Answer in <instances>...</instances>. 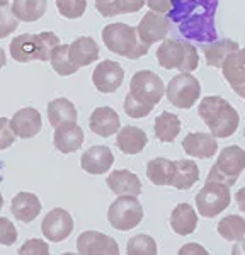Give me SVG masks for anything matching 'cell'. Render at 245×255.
Returning <instances> with one entry per match:
<instances>
[{"label":"cell","instance_id":"9","mask_svg":"<svg viewBox=\"0 0 245 255\" xmlns=\"http://www.w3.org/2000/svg\"><path fill=\"white\" fill-rule=\"evenodd\" d=\"M232 201L230 187L218 182H206L196 194V206L199 215L204 218H215L228 208Z\"/></svg>","mask_w":245,"mask_h":255},{"label":"cell","instance_id":"48","mask_svg":"<svg viewBox=\"0 0 245 255\" xmlns=\"http://www.w3.org/2000/svg\"><path fill=\"white\" fill-rule=\"evenodd\" d=\"M7 63V56H5V51H3L2 48H0V70H2L3 67H5Z\"/></svg>","mask_w":245,"mask_h":255},{"label":"cell","instance_id":"20","mask_svg":"<svg viewBox=\"0 0 245 255\" xmlns=\"http://www.w3.org/2000/svg\"><path fill=\"white\" fill-rule=\"evenodd\" d=\"M182 148L187 155L198 158H211L218 151V141L213 134L189 133L182 141Z\"/></svg>","mask_w":245,"mask_h":255},{"label":"cell","instance_id":"43","mask_svg":"<svg viewBox=\"0 0 245 255\" xmlns=\"http://www.w3.org/2000/svg\"><path fill=\"white\" fill-rule=\"evenodd\" d=\"M96 9L102 17H114L120 14L116 7V0H96Z\"/></svg>","mask_w":245,"mask_h":255},{"label":"cell","instance_id":"27","mask_svg":"<svg viewBox=\"0 0 245 255\" xmlns=\"http://www.w3.org/2000/svg\"><path fill=\"white\" fill-rule=\"evenodd\" d=\"M46 113H48V121H50V125L53 128L68 125V123H77V118H79L75 106L65 97L53 99L50 104H48Z\"/></svg>","mask_w":245,"mask_h":255},{"label":"cell","instance_id":"7","mask_svg":"<svg viewBox=\"0 0 245 255\" xmlns=\"http://www.w3.org/2000/svg\"><path fill=\"white\" fill-rule=\"evenodd\" d=\"M163 92H165L163 80L152 70H140L129 82V94L141 104H146L150 108H155L162 101Z\"/></svg>","mask_w":245,"mask_h":255},{"label":"cell","instance_id":"37","mask_svg":"<svg viewBox=\"0 0 245 255\" xmlns=\"http://www.w3.org/2000/svg\"><path fill=\"white\" fill-rule=\"evenodd\" d=\"M19 26V19L14 15L10 7H0V39L12 34Z\"/></svg>","mask_w":245,"mask_h":255},{"label":"cell","instance_id":"22","mask_svg":"<svg viewBox=\"0 0 245 255\" xmlns=\"http://www.w3.org/2000/svg\"><path fill=\"white\" fill-rule=\"evenodd\" d=\"M10 211L15 220L22 221V223H31L41 213V201L39 197L32 192H19L14 196L10 203Z\"/></svg>","mask_w":245,"mask_h":255},{"label":"cell","instance_id":"5","mask_svg":"<svg viewBox=\"0 0 245 255\" xmlns=\"http://www.w3.org/2000/svg\"><path fill=\"white\" fill-rule=\"evenodd\" d=\"M245 168V150L239 145H232L222 150L218 160L211 167L206 182H218L232 187L239 180Z\"/></svg>","mask_w":245,"mask_h":255},{"label":"cell","instance_id":"12","mask_svg":"<svg viewBox=\"0 0 245 255\" xmlns=\"http://www.w3.org/2000/svg\"><path fill=\"white\" fill-rule=\"evenodd\" d=\"M73 218L67 209L55 208L44 216L43 223H41V232L50 242H63L72 235L73 232Z\"/></svg>","mask_w":245,"mask_h":255},{"label":"cell","instance_id":"25","mask_svg":"<svg viewBox=\"0 0 245 255\" xmlns=\"http://www.w3.org/2000/svg\"><path fill=\"white\" fill-rule=\"evenodd\" d=\"M204 53V60H206L208 67H215V68H222L225 60L230 55L239 51V43L232 39H218L215 43L210 44H203L201 46Z\"/></svg>","mask_w":245,"mask_h":255},{"label":"cell","instance_id":"47","mask_svg":"<svg viewBox=\"0 0 245 255\" xmlns=\"http://www.w3.org/2000/svg\"><path fill=\"white\" fill-rule=\"evenodd\" d=\"M232 255H245V238L239 240L232 249Z\"/></svg>","mask_w":245,"mask_h":255},{"label":"cell","instance_id":"41","mask_svg":"<svg viewBox=\"0 0 245 255\" xmlns=\"http://www.w3.org/2000/svg\"><path fill=\"white\" fill-rule=\"evenodd\" d=\"M15 134L12 131L10 119L0 118V150H7L9 146L14 145Z\"/></svg>","mask_w":245,"mask_h":255},{"label":"cell","instance_id":"31","mask_svg":"<svg viewBox=\"0 0 245 255\" xmlns=\"http://www.w3.org/2000/svg\"><path fill=\"white\" fill-rule=\"evenodd\" d=\"M181 133V119L177 114L162 113L155 119V136L163 143H172Z\"/></svg>","mask_w":245,"mask_h":255},{"label":"cell","instance_id":"44","mask_svg":"<svg viewBox=\"0 0 245 255\" xmlns=\"http://www.w3.org/2000/svg\"><path fill=\"white\" fill-rule=\"evenodd\" d=\"M146 5L150 7V10L152 12L167 15L170 12V9H172L174 0H146Z\"/></svg>","mask_w":245,"mask_h":255},{"label":"cell","instance_id":"46","mask_svg":"<svg viewBox=\"0 0 245 255\" xmlns=\"http://www.w3.org/2000/svg\"><path fill=\"white\" fill-rule=\"evenodd\" d=\"M235 201H237V204H239V209H240V211H244V213H245V187H242L240 191H237Z\"/></svg>","mask_w":245,"mask_h":255},{"label":"cell","instance_id":"17","mask_svg":"<svg viewBox=\"0 0 245 255\" xmlns=\"http://www.w3.org/2000/svg\"><path fill=\"white\" fill-rule=\"evenodd\" d=\"M89 126H91L92 133H96L97 136L109 138L121 129V121L116 111L108 108V106H102V108H96L92 111Z\"/></svg>","mask_w":245,"mask_h":255},{"label":"cell","instance_id":"39","mask_svg":"<svg viewBox=\"0 0 245 255\" xmlns=\"http://www.w3.org/2000/svg\"><path fill=\"white\" fill-rule=\"evenodd\" d=\"M19 255H50V247L41 238H29L20 245Z\"/></svg>","mask_w":245,"mask_h":255},{"label":"cell","instance_id":"3","mask_svg":"<svg viewBox=\"0 0 245 255\" xmlns=\"http://www.w3.org/2000/svg\"><path fill=\"white\" fill-rule=\"evenodd\" d=\"M102 41L109 51L124 56L128 60H138L148 53V46L141 43L136 27L122 22L108 24L102 29Z\"/></svg>","mask_w":245,"mask_h":255},{"label":"cell","instance_id":"18","mask_svg":"<svg viewBox=\"0 0 245 255\" xmlns=\"http://www.w3.org/2000/svg\"><path fill=\"white\" fill-rule=\"evenodd\" d=\"M114 163V155L108 146H91L80 158V167L87 174L101 175L106 174Z\"/></svg>","mask_w":245,"mask_h":255},{"label":"cell","instance_id":"51","mask_svg":"<svg viewBox=\"0 0 245 255\" xmlns=\"http://www.w3.org/2000/svg\"><path fill=\"white\" fill-rule=\"evenodd\" d=\"M61 255H79V254H72V252H67V254H61Z\"/></svg>","mask_w":245,"mask_h":255},{"label":"cell","instance_id":"30","mask_svg":"<svg viewBox=\"0 0 245 255\" xmlns=\"http://www.w3.org/2000/svg\"><path fill=\"white\" fill-rule=\"evenodd\" d=\"M48 0H14L10 5L12 12L19 20L24 22H34L41 19L46 12Z\"/></svg>","mask_w":245,"mask_h":255},{"label":"cell","instance_id":"19","mask_svg":"<svg viewBox=\"0 0 245 255\" xmlns=\"http://www.w3.org/2000/svg\"><path fill=\"white\" fill-rule=\"evenodd\" d=\"M53 143H55L56 150L61 151V153H73L84 143V131H82V128L77 123L61 125L55 128Z\"/></svg>","mask_w":245,"mask_h":255},{"label":"cell","instance_id":"49","mask_svg":"<svg viewBox=\"0 0 245 255\" xmlns=\"http://www.w3.org/2000/svg\"><path fill=\"white\" fill-rule=\"evenodd\" d=\"M9 3V0H0V7H5Z\"/></svg>","mask_w":245,"mask_h":255},{"label":"cell","instance_id":"36","mask_svg":"<svg viewBox=\"0 0 245 255\" xmlns=\"http://www.w3.org/2000/svg\"><path fill=\"white\" fill-rule=\"evenodd\" d=\"M56 9L65 19H79L87 9V0H56Z\"/></svg>","mask_w":245,"mask_h":255},{"label":"cell","instance_id":"50","mask_svg":"<svg viewBox=\"0 0 245 255\" xmlns=\"http://www.w3.org/2000/svg\"><path fill=\"white\" fill-rule=\"evenodd\" d=\"M2 206H3V196L0 194V209H2Z\"/></svg>","mask_w":245,"mask_h":255},{"label":"cell","instance_id":"24","mask_svg":"<svg viewBox=\"0 0 245 255\" xmlns=\"http://www.w3.org/2000/svg\"><path fill=\"white\" fill-rule=\"evenodd\" d=\"M70 46V58L77 67H89L91 63H94L99 58V46L94 41L91 36H80L73 41Z\"/></svg>","mask_w":245,"mask_h":255},{"label":"cell","instance_id":"42","mask_svg":"<svg viewBox=\"0 0 245 255\" xmlns=\"http://www.w3.org/2000/svg\"><path fill=\"white\" fill-rule=\"evenodd\" d=\"M145 3L146 0H116V7L120 10V14H133V12H138Z\"/></svg>","mask_w":245,"mask_h":255},{"label":"cell","instance_id":"23","mask_svg":"<svg viewBox=\"0 0 245 255\" xmlns=\"http://www.w3.org/2000/svg\"><path fill=\"white\" fill-rule=\"evenodd\" d=\"M148 143V136L143 129L136 126H124L118 131L116 146L126 155H136Z\"/></svg>","mask_w":245,"mask_h":255},{"label":"cell","instance_id":"11","mask_svg":"<svg viewBox=\"0 0 245 255\" xmlns=\"http://www.w3.org/2000/svg\"><path fill=\"white\" fill-rule=\"evenodd\" d=\"M79 255H120V245L113 237L106 233L87 230L82 232L77 238Z\"/></svg>","mask_w":245,"mask_h":255},{"label":"cell","instance_id":"10","mask_svg":"<svg viewBox=\"0 0 245 255\" xmlns=\"http://www.w3.org/2000/svg\"><path fill=\"white\" fill-rule=\"evenodd\" d=\"M167 99L179 109H191L201 96L199 80L191 73H179L165 87Z\"/></svg>","mask_w":245,"mask_h":255},{"label":"cell","instance_id":"8","mask_svg":"<svg viewBox=\"0 0 245 255\" xmlns=\"http://www.w3.org/2000/svg\"><path fill=\"white\" fill-rule=\"evenodd\" d=\"M179 32L189 41H198L203 44L215 43L218 39V32H216L215 26V12L204 10L194 12L186 20L177 24Z\"/></svg>","mask_w":245,"mask_h":255},{"label":"cell","instance_id":"45","mask_svg":"<svg viewBox=\"0 0 245 255\" xmlns=\"http://www.w3.org/2000/svg\"><path fill=\"white\" fill-rule=\"evenodd\" d=\"M177 255H210V252H208V250L204 249L203 245L194 244V242H193V244L182 245Z\"/></svg>","mask_w":245,"mask_h":255},{"label":"cell","instance_id":"26","mask_svg":"<svg viewBox=\"0 0 245 255\" xmlns=\"http://www.w3.org/2000/svg\"><path fill=\"white\" fill-rule=\"evenodd\" d=\"M198 226V215L193 209V206L187 203H181L174 208L172 215H170V228L174 230L177 235L186 237L196 230Z\"/></svg>","mask_w":245,"mask_h":255},{"label":"cell","instance_id":"40","mask_svg":"<svg viewBox=\"0 0 245 255\" xmlns=\"http://www.w3.org/2000/svg\"><path fill=\"white\" fill-rule=\"evenodd\" d=\"M17 240V228L9 218L0 216V245L10 247Z\"/></svg>","mask_w":245,"mask_h":255},{"label":"cell","instance_id":"52","mask_svg":"<svg viewBox=\"0 0 245 255\" xmlns=\"http://www.w3.org/2000/svg\"><path fill=\"white\" fill-rule=\"evenodd\" d=\"M244 136H245V131H244Z\"/></svg>","mask_w":245,"mask_h":255},{"label":"cell","instance_id":"15","mask_svg":"<svg viewBox=\"0 0 245 255\" xmlns=\"http://www.w3.org/2000/svg\"><path fill=\"white\" fill-rule=\"evenodd\" d=\"M12 131L17 138L27 139L32 138L41 131L43 128V119L38 109L34 108H22L12 116L10 119Z\"/></svg>","mask_w":245,"mask_h":255},{"label":"cell","instance_id":"14","mask_svg":"<svg viewBox=\"0 0 245 255\" xmlns=\"http://www.w3.org/2000/svg\"><path fill=\"white\" fill-rule=\"evenodd\" d=\"M136 31H138V36H140L141 43L150 48L152 44L158 43V41H163V38L169 34L170 20L167 19V15L148 10L140 20Z\"/></svg>","mask_w":245,"mask_h":255},{"label":"cell","instance_id":"2","mask_svg":"<svg viewBox=\"0 0 245 255\" xmlns=\"http://www.w3.org/2000/svg\"><path fill=\"white\" fill-rule=\"evenodd\" d=\"M56 46H60V38L51 31L38 34L15 36L9 44L10 56L19 63L27 61H48Z\"/></svg>","mask_w":245,"mask_h":255},{"label":"cell","instance_id":"21","mask_svg":"<svg viewBox=\"0 0 245 255\" xmlns=\"http://www.w3.org/2000/svg\"><path fill=\"white\" fill-rule=\"evenodd\" d=\"M108 187L118 196H140L141 194V180L136 174L129 170H114L106 180Z\"/></svg>","mask_w":245,"mask_h":255},{"label":"cell","instance_id":"1","mask_svg":"<svg viewBox=\"0 0 245 255\" xmlns=\"http://www.w3.org/2000/svg\"><path fill=\"white\" fill-rule=\"evenodd\" d=\"M198 114L204 121V125L210 128L215 138H228L235 134L240 123L239 113L235 111V108H232L230 102L218 96L204 97L199 102Z\"/></svg>","mask_w":245,"mask_h":255},{"label":"cell","instance_id":"13","mask_svg":"<svg viewBox=\"0 0 245 255\" xmlns=\"http://www.w3.org/2000/svg\"><path fill=\"white\" fill-rule=\"evenodd\" d=\"M124 70L118 61L104 60L92 72V84L101 94H113L122 85Z\"/></svg>","mask_w":245,"mask_h":255},{"label":"cell","instance_id":"16","mask_svg":"<svg viewBox=\"0 0 245 255\" xmlns=\"http://www.w3.org/2000/svg\"><path fill=\"white\" fill-rule=\"evenodd\" d=\"M223 77L237 96L245 99V48L230 55L223 63Z\"/></svg>","mask_w":245,"mask_h":255},{"label":"cell","instance_id":"29","mask_svg":"<svg viewBox=\"0 0 245 255\" xmlns=\"http://www.w3.org/2000/svg\"><path fill=\"white\" fill-rule=\"evenodd\" d=\"M175 170V162L169 158H153L146 165V177L155 186H170Z\"/></svg>","mask_w":245,"mask_h":255},{"label":"cell","instance_id":"4","mask_svg":"<svg viewBox=\"0 0 245 255\" xmlns=\"http://www.w3.org/2000/svg\"><path fill=\"white\" fill-rule=\"evenodd\" d=\"M158 65L165 70H179L181 73H191L198 68L199 56L191 43L179 39H165L157 49Z\"/></svg>","mask_w":245,"mask_h":255},{"label":"cell","instance_id":"35","mask_svg":"<svg viewBox=\"0 0 245 255\" xmlns=\"http://www.w3.org/2000/svg\"><path fill=\"white\" fill-rule=\"evenodd\" d=\"M198 5V0H174V5L169 14H167V19L175 24H181L182 20H186L189 15L194 14Z\"/></svg>","mask_w":245,"mask_h":255},{"label":"cell","instance_id":"28","mask_svg":"<svg viewBox=\"0 0 245 255\" xmlns=\"http://www.w3.org/2000/svg\"><path fill=\"white\" fill-rule=\"evenodd\" d=\"M198 179H199V168L196 165V162L182 158L175 162V170L170 186L179 189V191H187V189H191L198 182Z\"/></svg>","mask_w":245,"mask_h":255},{"label":"cell","instance_id":"38","mask_svg":"<svg viewBox=\"0 0 245 255\" xmlns=\"http://www.w3.org/2000/svg\"><path fill=\"white\" fill-rule=\"evenodd\" d=\"M152 111L153 108H150V106H146V104H141L140 101H136V99L128 92V96L124 99V113L128 114L129 118L141 119V118L148 116Z\"/></svg>","mask_w":245,"mask_h":255},{"label":"cell","instance_id":"32","mask_svg":"<svg viewBox=\"0 0 245 255\" xmlns=\"http://www.w3.org/2000/svg\"><path fill=\"white\" fill-rule=\"evenodd\" d=\"M68 49H70L68 44H60V46H56L51 53V58H50L51 68L55 70L60 77L73 75V73H77V70H79V67L72 61Z\"/></svg>","mask_w":245,"mask_h":255},{"label":"cell","instance_id":"33","mask_svg":"<svg viewBox=\"0 0 245 255\" xmlns=\"http://www.w3.org/2000/svg\"><path fill=\"white\" fill-rule=\"evenodd\" d=\"M218 233L228 242H239L245 238V220L239 215H230L220 220Z\"/></svg>","mask_w":245,"mask_h":255},{"label":"cell","instance_id":"34","mask_svg":"<svg viewBox=\"0 0 245 255\" xmlns=\"http://www.w3.org/2000/svg\"><path fill=\"white\" fill-rule=\"evenodd\" d=\"M157 242L145 233L131 237L126 244V254L128 255H157Z\"/></svg>","mask_w":245,"mask_h":255},{"label":"cell","instance_id":"6","mask_svg":"<svg viewBox=\"0 0 245 255\" xmlns=\"http://www.w3.org/2000/svg\"><path fill=\"white\" fill-rule=\"evenodd\" d=\"M108 220L114 230L128 232L143 220V206L136 196H120L108 209Z\"/></svg>","mask_w":245,"mask_h":255}]
</instances>
